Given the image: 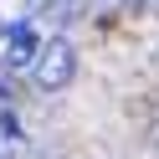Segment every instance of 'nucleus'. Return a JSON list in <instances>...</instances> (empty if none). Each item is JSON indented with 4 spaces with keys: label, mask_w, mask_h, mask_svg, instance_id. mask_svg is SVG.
Wrapping results in <instances>:
<instances>
[{
    "label": "nucleus",
    "mask_w": 159,
    "mask_h": 159,
    "mask_svg": "<svg viewBox=\"0 0 159 159\" xmlns=\"http://www.w3.org/2000/svg\"><path fill=\"white\" fill-rule=\"evenodd\" d=\"M31 77H36L41 93H62V87H72V77H77V46L67 41V36L41 41V52H36V62H31Z\"/></svg>",
    "instance_id": "1"
},
{
    "label": "nucleus",
    "mask_w": 159,
    "mask_h": 159,
    "mask_svg": "<svg viewBox=\"0 0 159 159\" xmlns=\"http://www.w3.org/2000/svg\"><path fill=\"white\" fill-rule=\"evenodd\" d=\"M36 52H41V36H36V26H31V21L5 26V72H31Z\"/></svg>",
    "instance_id": "2"
},
{
    "label": "nucleus",
    "mask_w": 159,
    "mask_h": 159,
    "mask_svg": "<svg viewBox=\"0 0 159 159\" xmlns=\"http://www.w3.org/2000/svg\"><path fill=\"white\" fill-rule=\"evenodd\" d=\"M0 134H5V139H21V123H16L11 108H0Z\"/></svg>",
    "instance_id": "3"
},
{
    "label": "nucleus",
    "mask_w": 159,
    "mask_h": 159,
    "mask_svg": "<svg viewBox=\"0 0 159 159\" xmlns=\"http://www.w3.org/2000/svg\"><path fill=\"white\" fill-rule=\"evenodd\" d=\"M123 5H149V0H123Z\"/></svg>",
    "instance_id": "4"
}]
</instances>
